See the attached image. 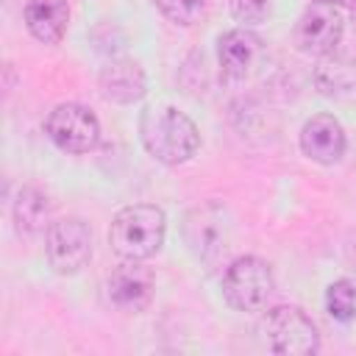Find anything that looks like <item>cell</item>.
I'll list each match as a JSON object with an SVG mask.
<instances>
[{"instance_id": "18", "label": "cell", "mask_w": 356, "mask_h": 356, "mask_svg": "<svg viewBox=\"0 0 356 356\" xmlns=\"http://www.w3.org/2000/svg\"><path fill=\"white\" fill-rule=\"evenodd\" d=\"M231 14L242 25H259L270 14V0H231Z\"/></svg>"}, {"instance_id": "17", "label": "cell", "mask_w": 356, "mask_h": 356, "mask_svg": "<svg viewBox=\"0 0 356 356\" xmlns=\"http://www.w3.org/2000/svg\"><path fill=\"white\" fill-rule=\"evenodd\" d=\"M153 3L175 25H192L203 8V0H153Z\"/></svg>"}, {"instance_id": "13", "label": "cell", "mask_w": 356, "mask_h": 356, "mask_svg": "<svg viewBox=\"0 0 356 356\" xmlns=\"http://www.w3.org/2000/svg\"><path fill=\"white\" fill-rule=\"evenodd\" d=\"M70 22L67 0H28L25 3V25L33 39L42 44H56L64 39Z\"/></svg>"}, {"instance_id": "4", "label": "cell", "mask_w": 356, "mask_h": 356, "mask_svg": "<svg viewBox=\"0 0 356 356\" xmlns=\"http://www.w3.org/2000/svg\"><path fill=\"white\" fill-rule=\"evenodd\" d=\"M273 270L259 256H239L222 275V298L236 312H256L273 295Z\"/></svg>"}, {"instance_id": "9", "label": "cell", "mask_w": 356, "mask_h": 356, "mask_svg": "<svg viewBox=\"0 0 356 356\" xmlns=\"http://www.w3.org/2000/svg\"><path fill=\"white\" fill-rule=\"evenodd\" d=\"M186 242L197 259L203 261L217 259L228 248V222L222 217V209L214 203L197 206L186 217Z\"/></svg>"}, {"instance_id": "2", "label": "cell", "mask_w": 356, "mask_h": 356, "mask_svg": "<svg viewBox=\"0 0 356 356\" xmlns=\"http://www.w3.org/2000/svg\"><path fill=\"white\" fill-rule=\"evenodd\" d=\"M164 231H167V217L159 206L134 203L114 214L108 228V242L117 256L142 261L161 248Z\"/></svg>"}, {"instance_id": "7", "label": "cell", "mask_w": 356, "mask_h": 356, "mask_svg": "<svg viewBox=\"0 0 356 356\" xmlns=\"http://www.w3.org/2000/svg\"><path fill=\"white\" fill-rule=\"evenodd\" d=\"M342 31H345V19L337 11V6L314 3L300 14L298 28H295V42L303 53L331 56L337 44L342 42Z\"/></svg>"}, {"instance_id": "5", "label": "cell", "mask_w": 356, "mask_h": 356, "mask_svg": "<svg viewBox=\"0 0 356 356\" xmlns=\"http://www.w3.org/2000/svg\"><path fill=\"white\" fill-rule=\"evenodd\" d=\"M44 250L58 275H75L92 259V231L81 217H61L47 225Z\"/></svg>"}, {"instance_id": "15", "label": "cell", "mask_w": 356, "mask_h": 356, "mask_svg": "<svg viewBox=\"0 0 356 356\" xmlns=\"http://www.w3.org/2000/svg\"><path fill=\"white\" fill-rule=\"evenodd\" d=\"M337 53V50H334ZM328 56L317 72V83L325 95H353L356 92V58L353 56Z\"/></svg>"}, {"instance_id": "3", "label": "cell", "mask_w": 356, "mask_h": 356, "mask_svg": "<svg viewBox=\"0 0 356 356\" xmlns=\"http://www.w3.org/2000/svg\"><path fill=\"white\" fill-rule=\"evenodd\" d=\"M261 337L273 353L306 356L320 348L317 328L298 306H275L261 317Z\"/></svg>"}, {"instance_id": "20", "label": "cell", "mask_w": 356, "mask_h": 356, "mask_svg": "<svg viewBox=\"0 0 356 356\" xmlns=\"http://www.w3.org/2000/svg\"><path fill=\"white\" fill-rule=\"evenodd\" d=\"M350 8H353V19H356V0H353V3H350Z\"/></svg>"}, {"instance_id": "19", "label": "cell", "mask_w": 356, "mask_h": 356, "mask_svg": "<svg viewBox=\"0 0 356 356\" xmlns=\"http://www.w3.org/2000/svg\"><path fill=\"white\" fill-rule=\"evenodd\" d=\"M314 3H323V6H345V3H353V0H314Z\"/></svg>"}, {"instance_id": "11", "label": "cell", "mask_w": 356, "mask_h": 356, "mask_svg": "<svg viewBox=\"0 0 356 356\" xmlns=\"http://www.w3.org/2000/svg\"><path fill=\"white\" fill-rule=\"evenodd\" d=\"M259 56H261V39L245 25L225 31L217 42V58L225 78H245Z\"/></svg>"}, {"instance_id": "16", "label": "cell", "mask_w": 356, "mask_h": 356, "mask_svg": "<svg viewBox=\"0 0 356 356\" xmlns=\"http://www.w3.org/2000/svg\"><path fill=\"white\" fill-rule=\"evenodd\" d=\"M325 309L334 320L348 323L356 317V284L350 278H339L325 289Z\"/></svg>"}, {"instance_id": "12", "label": "cell", "mask_w": 356, "mask_h": 356, "mask_svg": "<svg viewBox=\"0 0 356 356\" xmlns=\"http://www.w3.org/2000/svg\"><path fill=\"white\" fill-rule=\"evenodd\" d=\"M145 72L131 58H114L100 72V92L111 103H136L145 97Z\"/></svg>"}, {"instance_id": "14", "label": "cell", "mask_w": 356, "mask_h": 356, "mask_svg": "<svg viewBox=\"0 0 356 356\" xmlns=\"http://www.w3.org/2000/svg\"><path fill=\"white\" fill-rule=\"evenodd\" d=\"M50 211H53V203H50L47 192H42L39 186H22L17 192L14 222H17V228L22 234L44 231V225H50Z\"/></svg>"}, {"instance_id": "10", "label": "cell", "mask_w": 356, "mask_h": 356, "mask_svg": "<svg viewBox=\"0 0 356 356\" xmlns=\"http://www.w3.org/2000/svg\"><path fill=\"white\" fill-rule=\"evenodd\" d=\"M345 128L334 114H314L300 128V150L317 164H334L345 153Z\"/></svg>"}, {"instance_id": "1", "label": "cell", "mask_w": 356, "mask_h": 356, "mask_svg": "<svg viewBox=\"0 0 356 356\" xmlns=\"http://www.w3.org/2000/svg\"><path fill=\"white\" fill-rule=\"evenodd\" d=\"M139 136H142L145 150L167 167L189 161L200 147L197 125L184 111H178L172 106H159V108L142 111Z\"/></svg>"}, {"instance_id": "8", "label": "cell", "mask_w": 356, "mask_h": 356, "mask_svg": "<svg viewBox=\"0 0 356 356\" xmlns=\"http://www.w3.org/2000/svg\"><path fill=\"white\" fill-rule=\"evenodd\" d=\"M156 292V275L139 259H125L108 275V300L122 312H142Z\"/></svg>"}, {"instance_id": "6", "label": "cell", "mask_w": 356, "mask_h": 356, "mask_svg": "<svg viewBox=\"0 0 356 356\" xmlns=\"http://www.w3.org/2000/svg\"><path fill=\"white\" fill-rule=\"evenodd\" d=\"M44 134L64 153H89L100 139V122L81 103H58L44 120Z\"/></svg>"}]
</instances>
